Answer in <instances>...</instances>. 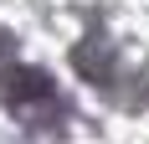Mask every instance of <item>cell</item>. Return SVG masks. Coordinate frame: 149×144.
<instances>
[{
  "label": "cell",
  "instance_id": "6da1fadb",
  "mask_svg": "<svg viewBox=\"0 0 149 144\" xmlns=\"http://www.w3.org/2000/svg\"><path fill=\"white\" fill-rule=\"evenodd\" d=\"M0 98H5V113L31 134H52V129L67 124V98L57 93V82L41 67L5 62L0 67Z\"/></svg>",
  "mask_w": 149,
  "mask_h": 144
}]
</instances>
